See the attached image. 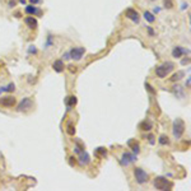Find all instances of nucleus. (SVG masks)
<instances>
[{
  "instance_id": "39448f33",
  "label": "nucleus",
  "mask_w": 191,
  "mask_h": 191,
  "mask_svg": "<svg viewBox=\"0 0 191 191\" xmlns=\"http://www.w3.org/2000/svg\"><path fill=\"white\" fill-rule=\"evenodd\" d=\"M84 54H85V48L84 47H74V48H71V50L69 51L70 59H74V60H80Z\"/></svg>"
},
{
  "instance_id": "dca6fc26",
  "label": "nucleus",
  "mask_w": 191,
  "mask_h": 191,
  "mask_svg": "<svg viewBox=\"0 0 191 191\" xmlns=\"http://www.w3.org/2000/svg\"><path fill=\"white\" fill-rule=\"evenodd\" d=\"M152 127H153V124L150 122V121H148V120L143 121V122H140V125H139V129L144 130V131H149Z\"/></svg>"
},
{
  "instance_id": "412c9836",
  "label": "nucleus",
  "mask_w": 191,
  "mask_h": 191,
  "mask_svg": "<svg viewBox=\"0 0 191 191\" xmlns=\"http://www.w3.org/2000/svg\"><path fill=\"white\" fill-rule=\"evenodd\" d=\"M183 75H185V73H183V71H177L176 73V74H173L172 75V78H171V80L172 82H176V80H180V79H181L182 78V76Z\"/></svg>"
},
{
  "instance_id": "1a4fd4ad",
  "label": "nucleus",
  "mask_w": 191,
  "mask_h": 191,
  "mask_svg": "<svg viewBox=\"0 0 191 191\" xmlns=\"http://www.w3.org/2000/svg\"><path fill=\"white\" fill-rule=\"evenodd\" d=\"M0 105L4 106V107H13L15 105V98L14 97H3V98H0Z\"/></svg>"
},
{
  "instance_id": "a878e982",
  "label": "nucleus",
  "mask_w": 191,
  "mask_h": 191,
  "mask_svg": "<svg viewBox=\"0 0 191 191\" xmlns=\"http://www.w3.org/2000/svg\"><path fill=\"white\" fill-rule=\"evenodd\" d=\"M28 52H29V54H36V52H37L36 47H34V46H29V50H28Z\"/></svg>"
},
{
  "instance_id": "6ab92c4d",
  "label": "nucleus",
  "mask_w": 191,
  "mask_h": 191,
  "mask_svg": "<svg viewBox=\"0 0 191 191\" xmlns=\"http://www.w3.org/2000/svg\"><path fill=\"white\" fill-rule=\"evenodd\" d=\"M15 89V85L13 84V83H10L9 85H6V87H1L0 88V93H3V92H13Z\"/></svg>"
},
{
  "instance_id": "2eb2a0df",
  "label": "nucleus",
  "mask_w": 191,
  "mask_h": 191,
  "mask_svg": "<svg viewBox=\"0 0 191 191\" xmlns=\"http://www.w3.org/2000/svg\"><path fill=\"white\" fill-rule=\"evenodd\" d=\"M52 68H54V70L56 71V73H61L62 70H64V62H62V60H56L54 62V65H52Z\"/></svg>"
},
{
  "instance_id": "9d476101",
  "label": "nucleus",
  "mask_w": 191,
  "mask_h": 191,
  "mask_svg": "<svg viewBox=\"0 0 191 191\" xmlns=\"http://www.w3.org/2000/svg\"><path fill=\"white\" fill-rule=\"evenodd\" d=\"M89 162H91V158H89V154L84 150H82L79 153V163H80L82 166H87L89 164Z\"/></svg>"
},
{
  "instance_id": "e433bc0d",
  "label": "nucleus",
  "mask_w": 191,
  "mask_h": 191,
  "mask_svg": "<svg viewBox=\"0 0 191 191\" xmlns=\"http://www.w3.org/2000/svg\"><path fill=\"white\" fill-rule=\"evenodd\" d=\"M152 1H154V0H152Z\"/></svg>"
},
{
  "instance_id": "f704fd0d",
  "label": "nucleus",
  "mask_w": 191,
  "mask_h": 191,
  "mask_svg": "<svg viewBox=\"0 0 191 191\" xmlns=\"http://www.w3.org/2000/svg\"><path fill=\"white\" fill-rule=\"evenodd\" d=\"M153 12H154V13H159V12H161V9H159V8H154Z\"/></svg>"
},
{
  "instance_id": "4be33fe9",
  "label": "nucleus",
  "mask_w": 191,
  "mask_h": 191,
  "mask_svg": "<svg viewBox=\"0 0 191 191\" xmlns=\"http://www.w3.org/2000/svg\"><path fill=\"white\" fill-rule=\"evenodd\" d=\"M159 144H162V145L169 144V139H168L167 135H161V136H159Z\"/></svg>"
},
{
  "instance_id": "aec40b11",
  "label": "nucleus",
  "mask_w": 191,
  "mask_h": 191,
  "mask_svg": "<svg viewBox=\"0 0 191 191\" xmlns=\"http://www.w3.org/2000/svg\"><path fill=\"white\" fill-rule=\"evenodd\" d=\"M144 18H145V20H148L149 23H153L155 20V17L153 15V13H150V12H144Z\"/></svg>"
},
{
  "instance_id": "5701e85b",
  "label": "nucleus",
  "mask_w": 191,
  "mask_h": 191,
  "mask_svg": "<svg viewBox=\"0 0 191 191\" xmlns=\"http://www.w3.org/2000/svg\"><path fill=\"white\" fill-rule=\"evenodd\" d=\"M66 133H68L69 135H74V134H75V127L73 126V124L69 122V124L66 125Z\"/></svg>"
},
{
  "instance_id": "c85d7f7f",
  "label": "nucleus",
  "mask_w": 191,
  "mask_h": 191,
  "mask_svg": "<svg viewBox=\"0 0 191 191\" xmlns=\"http://www.w3.org/2000/svg\"><path fill=\"white\" fill-rule=\"evenodd\" d=\"M145 87H147V89H148V91H149V92H152V93H155L154 91H153V88H152V87H150V85H149V84H148V83H147V84H145Z\"/></svg>"
},
{
  "instance_id": "423d86ee",
  "label": "nucleus",
  "mask_w": 191,
  "mask_h": 191,
  "mask_svg": "<svg viewBox=\"0 0 191 191\" xmlns=\"http://www.w3.org/2000/svg\"><path fill=\"white\" fill-rule=\"evenodd\" d=\"M32 108V99L28 98V97H26V98H23L20 101V103L17 107V111H19V112H23V111H28Z\"/></svg>"
},
{
  "instance_id": "4468645a",
  "label": "nucleus",
  "mask_w": 191,
  "mask_h": 191,
  "mask_svg": "<svg viewBox=\"0 0 191 191\" xmlns=\"http://www.w3.org/2000/svg\"><path fill=\"white\" fill-rule=\"evenodd\" d=\"M76 102H78V99H76L75 96H70V97H68V98L65 99V103H66V106H68V110H70L73 106H75Z\"/></svg>"
},
{
  "instance_id": "bb28decb",
  "label": "nucleus",
  "mask_w": 191,
  "mask_h": 191,
  "mask_svg": "<svg viewBox=\"0 0 191 191\" xmlns=\"http://www.w3.org/2000/svg\"><path fill=\"white\" fill-rule=\"evenodd\" d=\"M148 139H149V143L154 144V136H153V135H148Z\"/></svg>"
},
{
  "instance_id": "473e14b6",
  "label": "nucleus",
  "mask_w": 191,
  "mask_h": 191,
  "mask_svg": "<svg viewBox=\"0 0 191 191\" xmlns=\"http://www.w3.org/2000/svg\"><path fill=\"white\" fill-rule=\"evenodd\" d=\"M32 4H37V3H40V0H29Z\"/></svg>"
},
{
  "instance_id": "6e6552de",
  "label": "nucleus",
  "mask_w": 191,
  "mask_h": 191,
  "mask_svg": "<svg viewBox=\"0 0 191 191\" xmlns=\"http://www.w3.org/2000/svg\"><path fill=\"white\" fill-rule=\"evenodd\" d=\"M125 14H126L127 18L131 19V20H133V22H135V23H139V20H140V17H139V13H138L135 9H133V8L126 9V12H125Z\"/></svg>"
},
{
  "instance_id": "c756f323",
  "label": "nucleus",
  "mask_w": 191,
  "mask_h": 191,
  "mask_svg": "<svg viewBox=\"0 0 191 191\" xmlns=\"http://www.w3.org/2000/svg\"><path fill=\"white\" fill-rule=\"evenodd\" d=\"M69 70H70L71 73H75V71H76V68L73 66V65H70V66H69Z\"/></svg>"
},
{
  "instance_id": "2f4dec72",
  "label": "nucleus",
  "mask_w": 191,
  "mask_h": 191,
  "mask_svg": "<svg viewBox=\"0 0 191 191\" xmlns=\"http://www.w3.org/2000/svg\"><path fill=\"white\" fill-rule=\"evenodd\" d=\"M62 57H64L65 60H69V59H70V55H69V52H66V54H65V55H64V56H62Z\"/></svg>"
},
{
  "instance_id": "72a5a7b5",
  "label": "nucleus",
  "mask_w": 191,
  "mask_h": 191,
  "mask_svg": "<svg viewBox=\"0 0 191 191\" xmlns=\"http://www.w3.org/2000/svg\"><path fill=\"white\" fill-rule=\"evenodd\" d=\"M186 87L190 88V78H187V82H186Z\"/></svg>"
},
{
  "instance_id": "ddd939ff",
  "label": "nucleus",
  "mask_w": 191,
  "mask_h": 191,
  "mask_svg": "<svg viewBox=\"0 0 191 191\" xmlns=\"http://www.w3.org/2000/svg\"><path fill=\"white\" fill-rule=\"evenodd\" d=\"M94 155H96L97 158H105L106 155H107V149L103 148V147L97 148L96 150H94Z\"/></svg>"
},
{
  "instance_id": "9b49d317",
  "label": "nucleus",
  "mask_w": 191,
  "mask_h": 191,
  "mask_svg": "<svg viewBox=\"0 0 191 191\" xmlns=\"http://www.w3.org/2000/svg\"><path fill=\"white\" fill-rule=\"evenodd\" d=\"M187 52H189V50H185V48L181 47V46H176L172 51V56L178 59V57H181L183 54H187Z\"/></svg>"
},
{
  "instance_id": "a211bd4d",
  "label": "nucleus",
  "mask_w": 191,
  "mask_h": 191,
  "mask_svg": "<svg viewBox=\"0 0 191 191\" xmlns=\"http://www.w3.org/2000/svg\"><path fill=\"white\" fill-rule=\"evenodd\" d=\"M129 147H131V149H133V152L135 153V154H138L139 152H140V147H139V144L136 143L135 140H129Z\"/></svg>"
},
{
  "instance_id": "c9c22d12",
  "label": "nucleus",
  "mask_w": 191,
  "mask_h": 191,
  "mask_svg": "<svg viewBox=\"0 0 191 191\" xmlns=\"http://www.w3.org/2000/svg\"><path fill=\"white\" fill-rule=\"evenodd\" d=\"M20 3H22V4H24V3H26V0H19Z\"/></svg>"
},
{
  "instance_id": "cd10ccee",
  "label": "nucleus",
  "mask_w": 191,
  "mask_h": 191,
  "mask_svg": "<svg viewBox=\"0 0 191 191\" xmlns=\"http://www.w3.org/2000/svg\"><path fill=\"white\" fill-rule=\"evenodd\" d=\"M148 33L149 34H150V36H154V31H153V28H152V27H148Z\"/></svg>"
},
{
  "instance_id": "f8f14e48",
  "label": "nucleus",
  "mask_w": 191,
  "mask_h": 191,
  "mask_svg": "<svg viewBox=\"0 0 191 191\" xmlns=\"http://www.w3.org/2000/svg\"><path fill=\"white\" fill-rule=\"evenodd\" d=\"M24 22H26V24L29 27V28H37V19L33 18V17H27L26 19H24Z\"/></svg>"
},
{
  "instance_id": "0eeeda50",
  "label": "nucleus",
  "mask_w": 191,
  "mask_h": 191,
  "mask_svg": "<svg viewBox=\"0 0 191 191\" xmlns=\"http://www.w3.org/2000/svg\"><path fill=\"white\" fill-rule=\"evenodd\" d=\"M134 161H136V154H130V153H124L122 154V157H121V161L120 163L122 166H127V164H130L131 162H134Z\"/></svg>"
},
{
  "instance_id": "7c9ffc66",
  "label": "nucleus",
  "mask_w": 191,
  "mask_h": 191,
  "mask_svg": "<svg viewBox=\"0 0 191 191\" xmlns=\"http://www.w3.org/2000/svg\"><path fill=\"white\" fill-rule=\"evenodd\" d=\"M69 159H70V164L74 166V164H75V158H74V157H70Z\"/></svg>"
},
{
  "instance_id": "f3484780",
  "label": "nucleus",
  "mask_w": 191,
  "mask_h": 191,
  "mask_svg": "<svg viewBox=\"0 0 191 191\" xmlns=\"http://www.w3.org/2000/svg\"><path fill=\"white\" fill-rule=\"evenodd\" d=\"M26 13H27V14H32V15H34V14H40L41 10H40V9H37L36 6L28 5V6L26 8Z\"/></svg>"
},
{
  "instance_id": "393cba45",
  "label": "nucleus",
  "mask_w": 191,
  "mask_h": 191,
  "mask_svg": "<svg viewBox=\"0 0 191 191\" xmlns=\"http://www.w3.org/2000/svg\"><path fill=\"white\" fill-rule=\"evenodd\" d=\"M164 6L167 9H171L172 6H173V3H172V0H164Z\"/></svg>"
},
{
  "instance_id": "f03ea898",
  "label": "nucleus",
  "mask_w": 191,
  "mask_h": 191,
  "mask_svg": "<svg viewBox=\"0 0 191 191\" xmlns=\"http://www.w3.org/2000/svg\"><path fill=\"white\" fill-rule=\"evenodd\" d=\"M183 131H185V122L181 119H176L173 121V136L180 139L183 135Z\"/></svg>"
},
{
  "instance_id": "b1692460",
  "label": "nucleus",
  "mask_w": 191,
  "mask_h": 191,
  "mask_svg": "<svg viewBox=\"0 0 191 191\" xmlns=\"http://www.w3.org/2000/svg\"><path fill=\"white\" fill-rule=\"evenodd\" d=\"M173 92H175V93H178V96L181 97V98L183 97V92H182V88H181V87H180V85H176V87H173Z\"/></svg>"
},
{
  "instance_id": "f257e3e1",
  "label": "nucleus",
  "mask_w": 191,
  "mask_h": 191,
  "mask_svg": "<svg viewBox=\"0 0 191 191\" xmlns=\"http://www.w3.org/2000/svg\"><path fill=\"white\" fill-rule=\"evenodd\" d=\"M173 69H175V64L171 61H166V62H163L162 65L155 68V75H157L158 78H166Z\"/></svg>"
},
{
  "instance_id": "20e7f679",
  "label": "nucleus",
  "mask_w": 191,
  "mask_h": 191,
  "mask_svg": "<svg viewBox=\"0 0 191 191\" xmlns=\"http://www.w3.org/2000/svg\"><path fill=\"white\" fill-rule=\"evenodd\" d=\"M134 176H135V180H136L138 183H145L148 181V173L141 168H135L134 169Z\"/></svg>"
},
{
  "instance_id": "7ed1b4c3",
  "label": "nucleus",
  "mask_w": 191,
  "mask_h": 191,
  "mask_svg": "<svg viewBox=\"0 0 191 191\" xmlns=\"http://www.w3.org/2000/svg\"><path fill=\"white\" fill-rule=\"evenodd\" d=\"M172 186V182L168 181L166 177H157L154 180V187L158 190H171Z\"/></svg>"
}]
</instances>
